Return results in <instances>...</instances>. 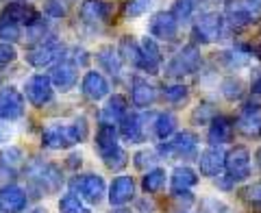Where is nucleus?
<instances>
[{
    "instance_id": "obj_34",
    "label": "nucleus",
    "mask_w": 261,
    "mask_h": 213,
    "mask_svg": "<svg viewBox=\"0 0 261 213\" xmlns=\"http://www.w3.org/2000/svg\"><path fill=\"white\" fill-rule=\"evenodd\" d=\"M59 211L61 213H92L85 200L76 196L74 192H65L59 198Z\"/></svg>"
},
{
    "instance_id": "obj_20",
    "label": "nucleus",
    "mask_w": 261,
    "mask_h": 213,
    "mask_svg": "<svg viewBox=\"0 0 261 213\" xmlns=\"http://www.w3.org/2000/svg\"><path fill=\"white\" fill-rule=\"evenodd\" d=\"M109 204L111 207H124L126 202L135 198V181L128 174H120L113 178V183L109 185Z\"/></svg>"
},
{
    "instance_id": "obj_7",
    "label": "nucleus",
    "mask_w": 261,
    "mask_h": 213,
    "mask_svg": "<svg viewBox=\"0 0 261 213\" xmlns=\"http://www.w3.org/2000/svg\"><path fill=\"white\" fill-rule=\"evenodd\" d=\"M202 65V57L200 50L196 48L194 44H187L178 50L172 59L168 61L166 65V76L170 78H183V76H190L194 72H198V68Z\"/></svg>"
},
{
    "instance_id": "obj_14",
    "label": "nucleus",
    "mask_w": 261,
    "mask_h": 213,
    "mask_svg": "<svg viewBox=\"0 0 261 213\" xmlns=\"http://www.w3.org/2000/svg\"><path fill=\"white\" fill-rule=\"evenodd\" d=\"M50 81H53V87L57 92H70L74 89L76 81H79V65L72 61V59H61L53 65V72H50Z\"/></svg>"
},
{
    "instance_id": "obj_37",
    "label": "nucleus",
    "mask_w": 261,
    "mask_h": 213,
    "mask_svg": "<svg viewBox=\"0 0 261 213\" xmlns=\"http://www.w3.org/2000/svg\"><path fill=\"white\" fill-rule=\"evenodd\" d=\"M216 116H218V111H216L214 104H211V102H200V104L194 107L192 122H194L196 126H202V124H209V122L214 120Z\"/></svg>"
},
{
    "instance_id": "obj_8",
    "label": "nucleus",
    "mask_w": 261,
    "mask_h": 213,
    "mask_svg": "<svg viewBox=\"0 0 261 213\" xmlns=\"http://www.w3.org/2000/svg\"><path fill=\"white\" fill-rule=\"evenodd\" d=\"M70 192L81 196L87 204H100L105 200V194H107V185H105V178L100 174L87 172V174H79L72 178Z\"/></svg>"
},
{
    "instance_id": "obj_25",
    "label": "nucleus",
    "mask_w": 261,
    "mask_h": 213,
    "mask_svg": "<svg viewBox=\"0 0 261 213\" xmlns=\"http://www.w3.org/2000/svg\"><path fill=\"white\" fill-rule=\"evenodd\" d=\"M196 185H198V172L192 170L190 166H176L172 170V176H170V190H172V194L190 192Z\"/></svg>"
},
{
    "instance_id": "obj_40",
    "label": "nucleus",
    "mask_w": 261,
    "mask_h": 213,
    "mask_svg": "<svg viewBox=\"0 0 261 213\" xmlns=\"http://www.w3.org/2000/svg\"><path fill=\"white\" fill-rule=\"evenodd\" d=\"M196 5H198V0H174V7H172V13L174 18L181 22H187L194 15L196 11Z\"/></svg>"
},
{
    "instance_id": "obj_42",
    "label": "nucleus",
    "mask_w": 261,
    "mask_h": 213,
    "mask_svg": "<svg viewBox=\"0 0 261 213\" xmlns=\"http://www.w3.org/2000/svg\"><path fill=\"white\" fill-rule=\"evenodd\" d=\"M22 33H24V29L18 26V24H11V22H3V20H0V39H3V42H9V44L18 42V39L22 37Z\"/></svg>"
},
{
    "instance_id": "obj_13",
    "label": "nucleus",
    "mask_w": 261,
    "mask_h": 213,
    "mask_svg": "<svg viewBox=\"0 0 261 213\" xmlns=\"http://www.w3.org/2000/svg\"><path fill=\"white\" fill-rule=\"evenodd\" d=\"M148 33L150 37L161 39V42H174L178 35V20L172 11H157L148 20Z\"/></svg>"
},
{
    "instance_id": "obj_54",
    "label": "nucleus",
    "mask_w": 261,
    "mask_h": 213,
    "mask_svg": "<svg viewBox=\"0 0 261 213\" xmlns=\"http://www.w3.org/2000/svg\"><path fill=\"white\" fill-rule=\"evenodd\" d=\"M63 3H65V5H68V7H70V5H74V3H79V0H63Z\"/></svg>"
},
{
    "instance_id": "obj_52",
    "label": "nucleus",
    "mask_w": 261,
    "mask_h": 213,
    "mask_svg": "<svg viewBox=\"0 0 261 213\" xmlns=\"http://www.w3.org/2000/svg\"><path fill=\"white\" fill-rule=\"evenodd\" d=\"M255 159H257V168L261 170V146L257 148V152H255Z\"/></svg>"
},
{
    "instance_id": "obj_36",
    "label": "nucleus",
    "mask_w": 261,
    "mask_h": 213,
    "mask_svg": "<svg viewBox=\"0 0 261 213\" xmlns=\"http://www.w3.org/2000/svg\"><path fill=\"white\" fill-rule=\"evenodd\" d=\"M157 161H159V154H157V150H154V148H142V150H137L133 154L135 168L137 170H144V172L152 170L154 166H157Z\"/></svg>"
},
{
    "instance_id": "obj_35",
    "label": "nucleus",
    "mask_w": 261,
    "mask_h": 213,
    "mask_svg": "<svg viewBox=\"0 0 261 213\" xmlns=\"http://www.w3.org/2000/svg\"><path fill=\"white\" fill-rule=\"evenodd\" d=\"M252 18H255V15H252L242 3L231 5V7L226 9V13H224V20H226L228 24H233V26H238V29H240V26H246V24H250Z\"/></svg>"
},
{
    "instance_id": "obj_45",
    "label": "nucleus",
    "mask_w": 261,
    "mask_h": 213,
    "mask_svg": "<svg viewBox=\"0 0 261 213\" xmlns=\"http://www.w3.org/2000/svg\"><path fill=\"white\" fill-rule=\"evenodd\" d=\"M15 59H18V50H15V46L9 44V42H0V68L13 63Z\"/></svg>"
},
{
    "instance_id": "obj_50",
    "label": "nucleus",
    "mask_w": 261,
    "mask_h": 213,
    "mask_svg": "<svg viewBox=\"0 0 261 213\" xmlns=\"http://www.w3.org/2000/svg\"><path fill=\"white\" fill-rule=\"evenodd\" d=\"M250 89H252V94L261 96V70H257L255 78H252V85H250Z\"/></svg>"
},
{
    "instance_id": "obj_4",
    "label": "nucleus",
    "mask_w": 261,
    "mask_h": 213,
    "mask_svg": "<svg viewBox=\"0 0 261 213\" xmlns=\"http://www.w3.org/2000/svg\"><path fill=\"white\" fill-rule=\"evenodd\" d=\"M154 120H157V113H137L130 111L126 113L120 122V139H124L126 144H144L148 142V126H152L154 133Z\"/></svg>"
},
{
    "instance_id": "obj_22",
    "label": "nucleus",
    "mask_w": 261,
    "mask_h": 213,
    "mask_svg": "<svg viewBox=\"0 0 261 213\" xmlns=\"http://www.w3.org/2000/svg\"><path fill=\"white\" fill-rule=\"evenodd\" d=\"M233 130H235V122L226 116H216L209 122V130H207V142L209 146H220L228 144L233 139Z\"/></svg>"
},
{
    "instance_id": "obj_28",
    "label": "nucleus",
    "mask_w": 261,
    "mask_h": 213,
    "mask_svg": "<svg viewBox=\"0 0 261 213\" xmlns=\"http://www.w3.org/2000/svg\"><path fill=\"white\" fill-rule=\"evenodd\" d=\"M250 52L248 50H240V48H228V50L220 52V63L224 65L226 70L238 72L242 68H248L250 65Z\"/></svg>"
},
{
    "instance_id": "obj_43",
    "label": "nucleus",
    "mask_w": 261,
    "mask_h": 213,
    "mask_svg": "<svg viewBox=\"0 0 261 213\" xmlns=\"http://www.w3.org/2000/svg\"><path fill=\"white\" fill-rule=\"evenodd\" d=\"M242 198L246 200L250 207H261V181L248 183L246 187H244V190H242Z\"/></svg>"
},
{
    "instance_id": "obj_29",
    "label": "nucleus",
    "mask_w": 261,
    "mask_h": 213,
    "mask_svg": "<svg viewBox=\"0 0 261 213\" xmlns=\"http://www.w3.org/2000/svg\"><path fill=\"white\" fill-rule=\"evenodd\" d=\"M176 126H178V118L172 111L157 113V120H154V137L166 142V139H170L176 133Z\"/></svg>"
},
{
    "instance_id": "obj_39",
    "label": "nucleus",
    "mask_w": 261,
    "mask_h": 213,
    "mask_svg": "<svg viewBox=\"0 0 261 213\" xmlns=\"http://www.w3.org/2000/svg\"><path fill=\"white\" fill-rule=\"evenodd\" d=\"M187 96H190V89H187L183 83H174V85L163 87V100L170 102V104H181L187 100Z\"/></svg>"
},
{
    "instance_id": "obj_6",
    "label": "nucleus",
    "mask_w": 261,
    "mask_h": 213,
    "mask_svg": "<svg viewBox=\"0 0 261 213\" xmlns=\"http://www.w3.org/2000/svg\"><path fill=\"white\" fill-rule=\"evenodd\" d=\"M224 15L218 13V11H205L200 13L194 22V29H192V35L198 44H214L218 39H222L224 35Z\"/></svg>"
},
{
    "instance_id": "obj_47",
    "label": "nucleus",
    "mask_w": 261,
    "mask_h": 213,
    "mask_svg": "<svg viewBox=\"0 0 261 213\" xmlns=\"http://www.w3.org/2000/svg\"><path fill=\"white\" fill-rule=\"evenodd\" d=\"M65 163H68L70 170H76V168H81V163H83V154H81V152H72Z\"/></svg>"
},
{
    "instance_id": "obj_5",
    "label": "nucleus",
    "mask_w": 261,
    "mask_h": 213,
    "mask_svg": "<svg viewBox=\"0 0 261 213\" xmlns=\"http://www.w3.org/2000/svg\"><path fill=\"white\" fill-rule=\"evenodd\" d=\"M63 55H65L63 42L48 35L46 39H42V42L31 46L24 57H27V61L33 65V68H48V65H55L59 59H63Z\"/></svg>"
},
{
    "instance_id": "obj_19",
    "label": "nucleus",
    "mask_w": 261,
    "mask_h": 213,
    "mask_svg": "<svg viewBox=\"0 0 261 213\" xmlns=\"http://www.w3.org/2000/svg\"><path fill=\"white\" fill-rule=\"evenodd\" d=\"M29 196L20 185L9 183L0 187V213H22L27 211Z\"/></svg>"
},
{
    "instance_id": "obj_49",
    "label": "nucleus",
    "mask_w": 261,
    "mask_h": 213,
    "mask_svg": "<svg viewBox=\"0 0 261 213\" xmlns=\"http://www.w3.org/2000/svg\"><path fill=\"white\" fill-rule=\"evenodd\" d=\"M137 209H140L142 213H152L154 204H152V200H148V196H146V198H142L140 202H137Z\"/></svg>"
},
{
    "instance_id": "obj_12",
    "label": "nucleus",
    "mask_w": 261,
    "mask_h": 213,
    "mask_svg": "<svg viewBox=\"0 0 261 213\" xmlns=\"http://www.w3.org/2000/svg\"><path fill=\"white\" fill-rule=\"evenodd\" d=\"M24 111H27V100L22 92H18L15 87L0 89V120L15 122L24 116Z\"/></svg>"
},
{
    "instance_id": "obj_1",
    "label": "nucleus",
    "mask_w": 261,
    "mask_h": 213,
    "mask_svg": "<svg viewBox=\"0 0 261 213\" xmlns=\"http://www.w3.org/2000/svg\"><path fill=\"white\" fill-rule=\"evenodd\" d=\"M89 126L85 118L72 122H50L42 130V146L48 150H65L87 139Z\"/></svg>"
},
{
    "instance_id": "obj_9",
    "label": "nucleus",
    "mask_w": 261,
    "mask_h": 213,
    "mask_svg": "<svg viewBox=\"0 0 261 213\" xmlns=\"http://www.w3.org/2000/svg\"><path fill=\"white\" fill-rule=\"evenodd\" d=\"M228 183L235 185L250 176V150L246 146H233L224 157V174Z\"/></svg>"
},
{
    "instance_id": "obj_32",
    "label": "nucleus",
    "mask_w": 261,
    "mask_h": 213,
    "mask_svg": "<svg viewBox=\"0 0 261 213\" xmlns=\"http://www.w3.org/2000/svg\"><path fill=\"white\" fill-rule=\"evenodd\" d=\"M24 163V152L22 148H18V146L9 144L7 148L0 150V166H3L7 172H15L18 168H22Z\"/></svg>"
},
{
    "instance_id": "obj_30",
    "label": "nucleus",
    "mask_w": 261,
    "mask_h": 213,
    "mask_svg": "<svg viewBox=\"0 0 261 213\" xmlns=\"http://www.w3.org/2000/svg\"><path fill=\"white\" fill-rule=\"evenodd\" d=\"M220 94H222L228 102H240L244 94H246V85H244V81L240 76H224L222 83H220Z\"/></svg>"
},
{
    "instance_id": "obj_51",
    "label": "nucleus",
    "mask_w": 261,
    "mask_h": 213,
    "mask_svg": "<svg viewBox=\"0 0 261 213\" xmlns=\"http://www.w3.org/2000/svg\"><path fill=\"white\" fill-rule=\"evenodd\" d=\"M250 55H255V57H259V59H261V37L257 39V44H252Z\"/></svg>"
},
{
    "instance_id": "obj_17",
    "label": "nucleus",
    "mask_w": 261,
    "mask_h": 213,
    "mask_svg": "<svg viewBox=\"0 0 261 213\" xmlns=\"http://www.w3.org/2000/svg\"><path fill=\"white\" fill-rule=\"evenodd\" d=\"M81 92H83V96L89 98L92 102H100L105 98H109L111 85H109V81L105 78L102 72L89 70V72H85L83 81H81Z\"/></svg>"
},
{
    "instance_id": "obj_2",
    "label": "nucleus",
    "mask_w": 261,
    "mask_h": 213,
    "mask_svg": "<svg viewBox=\"0 0 261 213\" xmlns=\"http://www.w3.org/2000/svg\"><path fill=\"white\" fill-rule=\"evenodd\" d=\"M24 172H27L29 183L35 187L39 194H44V196L57 194L63 187V183H65L63 174H61V168L55 166V163H50V161L33 159Z\"/></svg>"
},
{
    "instance_id": "obj_26",
    "label": "nucleus",
    "mask_w": 261,
    "mask_h": 213,
    "mask_svg": "<svg viewBox=\"0 0 261 213\" xmlns=\"http://www.w3.org/2000/svg\"><path fill=\"white\" fill-rule=\"evenodd\" d=\"M96 61H98V65H100L105 72H109L111 76H122V63H124V61L120 59L118 48L100 46L96 50Z\"/></svg>"
},
{
    "instance_id": "obj_11",
    "label": "nucleus",
    "mask_w": 261,
    "mask_h": 213,
    "mask_svg": "<svg viewBox=\"0 0 261 213\" xmlns=\"http://www.w3.org/2000/svg\"><path fill=\"white\" fill-rule=\"evenodd\" d=\"M0 20L27 29L31 24H35L37 20H42V15H39L35 7L31 3H27V0H11V3L3 9V13H0Z\"/></svg>"
},
{
    "instance_id": "obj_41",
    "label": "nucleus",
    "mask_w": 261,
    "mask_h": 213,
    "mask_svg": "<svg viewBox=\"0 0 261 213\" xmlns=\"http://www.w3.org/2000/svg\"><path fill=\"white\" fill-rule=\"evenodd\" d=\"M152 0H126L124 5V18L126 20H135V18H142V15L150 9Z\"/></svg>"
},
{
    "instance_id": "obj_21",
    "label": "nucleus",
    "mask_w": 261,
    "mask_h": 213,
    "mask_svg": "<svg viewBox=\"0 0 261 213\" xmlns=\"http://www.w3.org/2000/svg\"><path fill=\"white\" fill-rule=\"evenodd\" d=\"M126 113H128V100L122 94H113V96L107 98V102L100 107L98 120H100V124L116 126V124H120Z\"/></svg>"
},
{
    "instance_id": "obj_46",
    "label": "nucleus",
    "mask_w": 261,
    "mask_h": 213,
    "mask_svg": "<svg viewBox=\"0 0 261 213\" xmlns=\"http://www.w3.org/2000/svg\"><path fill=\"white\" fill-rule=\"evenodd\" d=\"M15 133H18V130H15V124L0 120V146H9L15 139Z\"/></svg>"
},
{
    "instance_id": "obj_53",
    "label": "nucleus",
    "mask_w": 261,
    "mask_h": 213,
    "mask_svg": "<svg viewBox=\"0 0 261 213\" xmlns=\"http://www.w3.org/2000/svg\"><path fill=\"white\" fill-rule=\"evenodd\" d=\"M111 213H130L128 209H124V207H118V209H113Z\"/></svg>"
},
{
    "instance_id": "obj_33",
    "label": "nucleus",
    "mask_w": 261,
    "mask_h": 213,
    "mask_svg": "<svg viewBox=\"0 0 261 213\" xmlns=\"http://www.w3.org/2000/svg\"><path fill=\"white\" fill-rule=\"evenodd\" d=\"M166 170L163 168H152V170H148L144 174V178H142V190L146 192V194H157V192H161L163 190V185H166Z\"/></svg>"
},
{
    "instance_id": "obj_15",
    "label": "nucleus",
    "mask_w": 261,
    "mask_h": 213,
    "mask_svg": "<svg viewBox=\"0 0 261 213\" xmlns=\"http://www.w3.org/2000/svg\"><path fill=\"white\" fill-rule=\"evenodd\" d=\"M224 157L226 152L220 146H209L202 152H198V174L207 178H218L224 172Z\"/></svg>"
},
{
    "instance_id": "obj_44",
    "label": "nucleus",
    "mask_w": 261,
    "mask_h": 213,
    "mask_svg": "<svg viewBox=\"0 0 261 213\" xmlns=\"http://www.w3.org/2000/svg\"><path fill=\"white\" fill-rule=\"evenodd\" d=\"M44 13L48 18H65V13H68V5L63 3V0H46L44 3Z\"/></svg>"
},
{
    "instance_id": "obj_16",
    "label": "nucleus",
    "mask_w": 261,
    "mask_h": 213,
    "mask_svg": "<svg viewBox=\"0 0 261 213\" xmlns=\"http://www.w3.org/2000/svg\"><path fill=\"white\" fill-rule=\"evenodd\" d=\"M235 128L246 137L261 135V107L257 102H246L235 118Z\"/></svg>"
},
{
    "instance_id": "obj_10",
    "label": "nucleus",
    "mask_w": 261,
    "mask_h": 213,
    "mask_svg": "<svg viewBox=\"0 0 261 213\" xmlns=\"http://www.w3.org/2000/svg\"><path fill=\"white\" fill-rule=\"evenodd\" d=\"M55 96V87L50 76L46 74H33L24 81V98L33 104V107H44L53 100Z\"/></svg>"
},
{
    "instance_id": "obj_23",
    "label": "nucleus",
    "mask_w": 261,
    "mask_h": 213,
    "mask_svg": "<svg viewBox=\"0 0 261 213\" xmlns=\"http://www.w3.org/2000/svg\"><path fill=\"white\" fill-rule=\"evenodd\" d=\"M157 96H159V92L152 83H148V81L142 76L133 78V83H130V102H133L137 109H148V107H152L154 100H157Z\"/></svg>"
},
{
    "instance_id": "obj_31",
    "label": "nucleus",
    "mask_w": 261,
    "mask_h": 213,
    "mask_svg": "<svg viewBox=\"0 0 261 213\" xmlns=\"http://www.w3.org/2000/svg\"><path fill=\"white\" fill-rule=\"evenodd\" d=\"M118 55H120V59L128 63V65H133V68H137V63H140V57H142V50H140V42H135L133 37H128L124 35L120 39V44H118Z\"/></svg>"
},
{
    "instance_id": "obj_24",
    "label": "nucleus",
    "mask_w": 261,
    "mask_h": 213,
    "mask_svg": "<svg viewBox=\"0 0 261 213\" xmlns=\"http://www.w3.org/2000/svg\"><path fill=\"white\" fill-rule=\"evenodd\" d=\"M107 18H109V5L105 0H85L81 5V22L85 26L96 29L107 22Z\"/></svg>"
},
{
    "instance_id": "obj_48",
    "label": "nucleus",
    "mask_w": 261,
    "mask_h": 213,
    "mask_svg": "<svg viewBox=\"0 0 261 213\" xmlns=\"http://www.w3.org/2000/svg\"><path fill=\"white\" fill-rule=\"evenodd\" d=\"M242 5L246 7V9H248L252 15L261 13V0H242Z\"/></svg>"
},
{
    "instance_id": "obj_3",
    "label": "nucleus",
    "mask_w": 261,
    "mask_h": 213,
    "mask_svg": "<svg viewBox=\"0 0 261 213\" xmlns=\"http://www.w3.org/2000/svg\"><path fill=\"white\" fill-rule=\"evenodd\" d=\"M154 150L159 159H198V135L192 130H181L161 142Z\"/></svg>"
},
{
    "instance_id": "obj_18",
    "label": "nucleus",
    "mask_w": 261,
    "mask_h": 213,
    "mask_svg": "<svg viewBox=\"0 0 261 213\" xmlns=\"http://www.w3.org/2000/svg\"><path fill=\"white\" fill-rule=\"evenodd\" d=\"M140 50H142V57H140V63H137V70L146 72V74H157L163 63V55L157 39L146 35L140 42Z\"/></svg>"
},
{
    "instance_id": "obj_27",
    "label": "nucleus",
    "mask_w": 261,
    "mask_h": 213,
    "mask_svg": "<svg viewBox=\"0 0 261 213\" xmlns=\"http://www.w3.org/2000/svg\"><path fill=\"white\" fill-rule=\"evenodd\" d=\"M120 146V133H118V128L116 126H111V124H100L96 130V150L98 154H107L111 150H116Z\"/></svg>"
},
{
    "instance_id": "obj_38",
    "label": "nucleus",
    "mask_w": 261,
    "mask_h": 213,
    "mask_svg": "<svg viewBox=\"0 0 261 213\" xmlns=\"http://www.w3.org/2000/svg\"><path fill=\"white\" fill-rule=\"evenodd\" d=\"M102 163L107 166L109 170H113V172H120L122 168L128 163V154H126V150L122 148V146H118L116 150H111V152H107V154H102Z\"/></svg>"
}]
</instances>
